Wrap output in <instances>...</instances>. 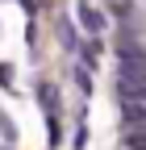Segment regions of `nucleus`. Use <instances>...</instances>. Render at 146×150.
Instances as JSON below:
<instances>
[{
	"label": "nucleus",
	"instance_id": "f257e3e1",
	"mask_svg": "<svg viewBox=\"0 0 146 150\" xmlns=\"http://www.w3.org/2000/svg\"><path fill=\"white\" fill-rule=\"evenodd\" d=\"M121 75H146V50L121 46Z\"/></svg>",
	"mask_w": 146,
	"mask_h": 150
},
{
	"label": "nucleus",
	"instance_id": "f03ea898",
	"mask_svg": "<svg viewBox=\"0 0 146 150\" xmlns=\"http://www.w3.org/2000/svg\"><path fill=\"white\" fill-rule=\"evenodd\" d=\"M121 100H142L146 104V75H121Z\"/></svg>",
	"mask_w": 146,
	"mask_h": 150
},
{
	"label": "nucleus",
	"instance_id": "7ed1b4c3",
	"mask_svg": "<svg viewBox=\"0 0 146 150\" xmlns=\"http://www.w3.org/2000/svg\"><path fill=\"white\" fill-rule=\"evenodd\" d=\"M121 117L130 125H146V104L142 100H121Z\"/></svg>",
	"mask_w": 146,
	"mask_h": 150
},
{
	"label": "nucleus",
	"instance_id": "20e7f679",
	"mask_svg": "<svg viewBox=\"0 0 146 150\" xmlns=\"http://www.w3.org/2000/svg\"><path fill=\"white\" fill-rule=\"evenodd\" d=\"M79 21H84L88 29H92V33H100V29L108 25V21H104V17H100V13H96L92 4H79Z\"/></svg>",
	"mask_w": 146,
	"mask_h": 150
},
{
	"label": "nucleus",
	"instance_id": "39448f33",
	"mask_svg": "<svg viewBox=\"0 0 146 150\" xmlns=\"http://www.w3.org/2000/svg\"><path fill=\"white\" fill-rule=\"evenodd\" d=\"M125 146L130 150H146V125H134L130 134H125Z\"/></svg>",
	"mask_w": 146,
	"mask_h": 150
},
{
	"label": "nucleus",
	"instance_id": "423d86ee",
	"mask_svg": "<svg viewBox=\"0 0 146 150\" xmlns=\"http://www.w3.org/2000/svg\"><path fill=\"white\" fill-rule=\"evenodd\" d=\"M59 38H63V46H67V50H79V33L71 29V21H63V25H59Z\"/></svg>",
	"mask_w": 146,
	"mask_h": 150
},
{
	"label": "nucleus",
	"instance_id": "0eeeda50",
	"mask_svg": "<svg viewBox=\"0 0 146 150\" xmlns=\"http://www.w3.org/2000/svg\"><path fill=\"white\" fill-rule=\"evenodd\" d=\"M38 100L46 104V112H59V100H54V88L50 83H38Z\"/></svg>",
	"mask_w": 146,
	"mask_h": 150
},
{
	"label": "nucleus",
	"instance_id": "6e6552de",
	"mask_svg": "<svg viewBox=\"0 0 146 150\" xmlns=\"http://www.w3.org/2000/svg\"><path fill=\"white\" fill-rule=\"evenodd\" d=\"M71 75H75V83L84 92H92V75H88V67H71Z\"/></svg>",
	"mask_w": 146,
	"mask_h": 150
},
{
	"label": "nucleus",
	"instance_id": "1a4fd4ad",
	"mask_svg": "<svg viewBox=\"0 0 146 150\" xmlns=\"http://www.w3.org/2000/svg\"><path fill=\"white\" fill-rule=\"evenodd\" d=\"M0 83L13 88V67H9V63H0Z\"/></svg>",
	"mask_w": 146,
	"mask_h": 150
},
{
	"label": "nucleus",
	"instance_id": "9d476101",
	"mask_svg": "<svg viewBox=\"0 0 146 150\" xmlns=\"http://www.w3.org/2000/svg\"><path fill=\"white\" fill-rule=\"evenodd\" d=\"M42 4H50V0H42Z\"/></svg>",
	"mask_w": 146,
	"mask_h": 150
},
{
	"label": "nucleus",
	"instance_id": "9b49d317",
	"mask_svg": "<svg viewBox=\"0 0 146 150\" xmlns=\"http://www.w3.org/2000/svg\"><path fill=\"white\" fill-rule=\"evenodd\" d=\"M4 150H9V146H4Z\"/></svg>",
	"mask_w": 146,
	"mask_h": 150
}]
</instances>
